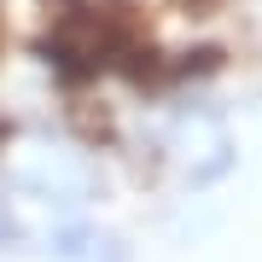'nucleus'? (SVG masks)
I'll list each match as a JSON object with an SVG mask.
<instances>
[{"mask_svg": "<svg viewBox=\"0 0 262 262\" xmlns=\"http://www.w3.org/2000/svg\"><path fill=\"white\" fill-rule=\"evenodd\" d=\"M18 245H24V222L12 210V198L0 192V251H18Z\"/></svg>", "mask_w": 262, "mask_h": 262, "instance_id": "20e7f679", "label": "nucleus"}, {"mask_svg": "<svg viewBox=\"0 0 262 262\" xmlns=\"http://www.w3.org/2000/svg\"><path fill=\"white\" fill-rule=\"evenodd\" d=\"M0 140H6V128H0Z\"/></svg>", "mask_w": 262, "mask_h": 262, "instance_id": "39448f33", "label": "nucleus"}, {"mask_svg": "<svg viewBox=\"0 0 262 262\" xmlns=\"http://www.w3.org/2000/svg\"><path fill=\"white\" fill-rule=\"evenodd\" d=\"M18 181L29 192H41L47 204H88V163L82 158H53V151H41V163H29Z\"/></svg>", "mask_w": 262, "mask_h": 262, "instance_id": "7ed1b4c3", "label": "nucleus"}, {"mask_svg": "<svg viewBox=\"0 0 262 262\" xmlns=\"http://www.w3.org/2000/svg\"><path fill=\"white\" fill-rule=\"evenodd\" d=\"M163 158L175 163V175L187 181V187H215V181L233 175L239 140H233V128H227L215 111H187L175 128H169Z\"/></svg>", "mask_w": 262, "mask_h": 262, "instance_id": "f257e3e1", "label": "nucleus"}, {"mask_svg": "<svg viewBox=\"0 0 262 262\" xmlns=\"http://www.w3.org/2000/svg\"><path fill=\"white\" fill-rule=\"evenodd\" d=\"M47 262H128V239L99 222H58L47 233Z\"/></svg>", "mask_w": 262, "mask_h": 262, "instance_id": "f03ea898", "label": "nucleus"}]
</instances>
